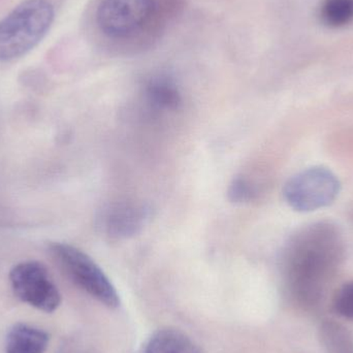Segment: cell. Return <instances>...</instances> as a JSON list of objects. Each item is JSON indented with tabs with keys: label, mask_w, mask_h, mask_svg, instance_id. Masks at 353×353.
Wrapping results in <instances>:
<instances>
[{
	"label": "cell",
	"mask_w": 353,
	"mask_h": 353,
	"mask_svg": "<svg viewBox=\"0 0 353 353\" xmlns=\"http://www.w3.org/2000/svg\"><path fill=\"white\" fill-rule=\"evenodd\" d=\"M343 234L329 221L299 230L286 245L284 265L292 290L301 298H319L344 255Z\"/></svg>",
	"instance_id": "6da1fadb"
},
{
	"label": "cell",
	"mask_w": 353,
	"mask_h": 353,
	"mask_svg": "<svg viewBox=\"0 0 353 353\" xmlns=\"http://www.w3.org/2000/svg\"><path fill=\"white\" fill-rule=\"evenodd\" d=\"M180 8L179 0H103L97 26L114 41H152Z\"/></svg>",
	"instance_id": "7a4b0ae2"
},
{
	"label": "cell",
	"mask_w": 353,
	"mask_h": 353,
	"mask_svg": "<svg viewBox=\"0 0 353 353\" xmlns=\"http://www.w3.org/2000/svg\"><path fill=\"white\" fill-rule=\"evenodd\" d=\"M49 0H26L0 20V63L22 57L37 47L54 21Z\"/></svg>",
	"instance_id": "3957f363"
},
{
	"label": "cell",
	"mask_w": 353,
	"mask_h": 353,
	"mask_svg": "<svg viewBox=\"0 0 353 353\" xmlns=\"http://www.w3.org/2000/svg\"><path fill=\"white\" fill-rule=\"evenodd\" d=\"M49 252L72 283L108 308L120 306L119 294L115 286L87 253L61 242L51 243Z\"/></svg>",
	"instance_id": "277c9868"
},
{
	"label": "cell",
	"mask_w": 353,
	"mask_h": 353,
	"mask_svg": "<svg viewBox=\"0 0 353 353\" xmlns=\"http://www.w3.org/2000/svg\"><path fill=\"white\" fill-rule=\"evenodd\" d=\"M339 179L323 167H313L292 176L284 185L286 203L298 212H312L333 203L339 195Z\"/></svg>",
	"instance_id": "5b68a950"
},
{
	"label": "cell",
	"mask_w": 353,
	"mask_h": 353,
	"mask_svg": "<svg viewBox=\"0 0 353 353\" xmlns=\"http://www.w3.org/2000/svg\"><path fill=\"white\" fill-rule=\"evenodd\" d=\"M8 278L12 292L25 304L46 313L59 308L61 294L43 263L22 261L10 270Z\"/></svg>",
	"instance_id": "8992f818"
},
{
	"label": "cell",
	"mask_w": 353,
	"mask_h": 353,
	"mask_svg": "<svg viewBox=\"0 0 353 353\" xmlns=\"http://www.w3.org/2000/svg\"><path fill=\"white\" fill-rule=\"evenodd\" d=\"M149 210L142 203L118 201L108 205L99 217V228L112 239H128L144 228Z\"/></svg>",
	"instance_id": "52a82bcc"
},
{
	"label": "cell",
	"mask_w": 353,
	"mask_h": 353,
	"mask_svg": "<svg viewBox=\"0 0 353 353\" xmlns=\"http://www.w3.org/2000/svg\"><path fill=\"white\" fill-rule=\"evenodd\" d=\"M145 101L157 111L174 112L182 105V94L173 78L165 74H154L144 86Z\"/></svg>",
	"instance_id": "ba28073f"
},
{
	"label": "cell",
	"mask_w": 353,
	"mask_h": 353,
	"mask_svg": "<svg viewBox=\"0 0 353 353\" xmlns=\"http://www.w3.org/2000/svg\"><path fill=\"white\" fill-rule=\"evenodd\" d=\"M49 341V335L43 330L17 323L6 336V353H45Z\"/></svg>",
	"instance_id": "9c48e42d"
},
{
	"label": "cell",
	"mask_w": 353,
	"mask_h": 353,
	"mask_svg": "<svg viewBox=\"0 0 353 353\" xmlns=\"http://www.w3.org/2000/svg\"><path fill=\"white\" fill-rule=\"evenodd\" d=\"M145 353H201V350L183 332L163 329L150 338Z\"/></svg>",
	"instance_id": "30bf717a"
},
{
	"label": "cell",
	"mask_w": 353,
	"mask_h": 353,
	"mask_svg": "<svg viewBox=\"0 0 353 353\" xmlns=\"http://www.w3.org/2000/svg\"><path fill=\"white\" fill-rule=\"evenodd\" d=\"M321 22L331 28H343L353 22V0H323L319 10Z\"/></svg>",
	"instance_id": "8fae6325"
},
{
	"label": "cell",
	"mask_w": 353,
	"mask_h": 353,
	"mask_svg": "<svg viewBox=\"0 0 353 353\" xmlns=\"http://www.w3.org/2000/svg\"><path fill=\"white\" fill-rule=\"evenodd\" d=\"M321 335L329 353H353L352 335L339 323L333 321L323 323Z\"/></svg>",
	"instance_id": "7c38bea8"
},
{
	"label": "cell",
	"mask_w": 353,
	"mask_h": 353,
	"mask_svg": "<svg viewBox=\"0 0 353 353\" xmlns=\"http://www.w3.org/2000/svg\"><path fill=\"white\" fill-rule=\"evenodd\" d=\"M228 195V199L232 203L242 205V203H250L256 195V190L247 179L238 176L230 183Z\"/></svg>",
	"instance_id": "4fadbf2b"
},
{
	"label": "cell",
	"mask_w": 353,
	"mask_h": 353,
	"mask_svg": "<svg viewBox=\"0 0 353 353\" xmlns=\"http://www.w3.org/2000/svg\"><path fill=\"white\" fill-rule=\"evenodd\" d=\"M334 308L344 319L353 321V281L340 288L334 301Z\"/></svg>",
	"instance_id": "5bb4252c"
}]
</instances>
